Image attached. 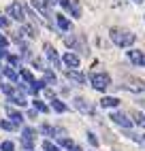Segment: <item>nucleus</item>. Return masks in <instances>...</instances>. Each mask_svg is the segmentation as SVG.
<instances>
[{
    "instance_id": "f257e3e1",
    "label": "nucleus",
    "mask_w": 145,
    "mask_h": 151,
    "mask_svg": "<svg viewBox=\"0 0 145 151\" xmlns=\"http://www.w3.org/2000/svg\"><path fill=\"white\" fill-rule=\"evenodd\" d=\"M109 36L117 47H130V45H134V41H137V34H132L130 30H124V28H111Z\"/></svg>"
},
{
    "instance_id": "f03ea898",
    "label": "nucleus",
    "mask_w": 145,
    "mask_h": 151,
    "mask_svg": "<svg viewBox=\"0 0 145 151\" xmlns=\"http://www.w3.org/2000/svg\"><path fill=\"white\" fill-rule=\"evenodd\" d=\"M90 83H92L94 89H98V92H107L111 87V77L107 73H94L90 77Z\"/></svg>"
},
{
    "instance_id": "7ed1b4c3",
    "label": "nucleus",
    "mask_w": 145,
    "mask_h": 151,
    "mask_svg": "<svg viewBox=\"0 0 145 151\" xmlns=\"http://www.w3.org/2000/svg\"><path fill=\"white\" fill-rule=\"evenodd\" d=\"M7 15L11 19H15V22H19V24L26 22V11H24V4L22 2H11L7 6Z\"/></svg>"
},
{
    "instance_id": "20e7f679",
    "label": "nucleus",
    "mask_w": 145,
    "mask_h": 151,
    "mask_svg": "<svg viewBox=\"0 0 145 151\" xmlns=\"http://www.w3.org/2000/svg\"><path fill=\"white\" fill-rule=\"evenodd\" d=\"M4 111H7V119H11V122H13L15 126H19V128L24 126V122H26V117H24V113H22V111H17V109H15L13 104H9V102H7Z\"/></svg>"
},
{
    "instance_id": "39448f33",
    "label": "nucleus",
    "mask_w": 145,
    "mask_h": 151,
    "mask_svg": "<svg viewBox=\"0 0 145 151\" xmlns=\"http://www.w3.org/2000/svg\"><path fill=\"white\" fill-rule=\"evenodd\" d=\"M43 51H45V55H47V60H49V64L54 66V68H60V66H62V60H60V55H58V51H56V47L51 45V43H45V45H43Z\"/></svg>"
},
{
    "instance_id": "423d86ee",
    "label": "nucleus",
    "mask_w": 145,
    "mask_h": 151,
    "mask_svg": "<svg viewBox=\"0 0 145 151\" xmlns=\"http://www.w3.org/2000/svg\"><path fill=\"white\" fill-rule=\"evenodd\" d=\"M58 2H60L62 9L68 11L72 17H81V4H79V0H58Z\"/></svg>"
},
{
    "instance_id": "0eeeda50",
    "label": "nucleus",
    "mask_w": 145,
    "mask_h": 151,
    "mask_svg": "<svg viewBox=\"0 0 145 151\" xmlns=\"http://www.w3.org/2000/svg\"><path fill=\"white\" fill-rule=\"evenodd\" d=\"M126 85V89H130V92H139V94H145V81H141V79L137 77H126V81H124Z\"/></svg>"
},
{
    "instance_id": "6e6552de",
    "label": "nucleus",
    "mask_w": 145,
    "mask_h": 151,
    "mask_svg": "<svg viewBox=\"0 0 145 151\" xmlns=\"http://www.w3.org/2000/svg\"><path fill=\"white\" fill-rule=\"evenodd\" d=\"M75 109L79 111V113H83V115L94 117V106H92L86 98H81V96H77V98H75Z\"/></svg>"
},
{
    "instance_id": "1a4fd4ad",
    "label": "nucleus",
    "mask_w": 145,
    "mask_h": 151,
    "mask_svg": "<svg viewBox=\"0 0 145 151\" xmlns=\"http://www.w3.org/2000/svg\"><path fill=\"white\" fill-rule=\"evenodd\" d=\"M32 9H36V11L43 15L45 19H51L54 17V11H51V4H47L45 0H32Z\"/></svg>"
},
{
    "instance_id": "9d476101",
    "label": "nucleus",
    "mask_w": 145,
    "mask_h": 151,
    "mask_svg": "<svg viewBox=\"0 0 145 151\" xmlns=\"http://www.w3.org/2000/svg\"><path fill=\"white\" fill-rule=\"evenodd\" d=\"M64 75H66V79H68V81H72V83H79V85H83V83L88 81V77H86L83 73H79L77 68H66V70H64Z\"/></svg>"
},
{
    "instance_id": "9b49d317",
    "label": "nucleus",
    "mask_w": 145,
    "mask_h": 151,
    "mask_svg": "<svg viewBox=\"0 0 145 151\" xmlns=\"http://www.w3.org/2000/svg\"><path fill=\"white\" fill-rule=\"evenodd\" d=\"M7 102L13 104V106H17V109H24V106H28V98H26V94H22V92H15V94H11V96H7Z\"/></svg>"
},
{
    "instance_id": "f8f14e48",
    "label": "nucleus",
    "mask_w": 145,
    "mask_h": 151,
    "mask_svg": "<svg viewBox=\"0 0 145 151\" xmlns=\"http://www.w3.org/2000/svg\"><path fill=\"white\" fill-rule=\"evenodd\" d=\"M60 60H62V64H64L66 68H79V64H81V60H79V55H77V53H72V51L64 53V55H62Z\"/></svg>"
},
{
    "instance_id": "ddd939ff",
    "label": "nucleus",
    "mask_w": 145,
    "mask_h": 151,
    "mask_svg": "<svg viewBox=\"0 0 145 151\" xmlns=\"http://www.w3.org/2000/svg\"><path fill=\"white\" fill-rule=\"evenodd\" d=\"M109 119H113V122H115L117 126H122V128H132V122H130V119L126 117V115H124V113H120V111H113V113L109 115Z\"/></svg>"
},
{
    "instance_id": "4468645a",
    "label": "nucleus",
    "mask_w": 145,
    "mask_h": 151,
    "mask_svg": "<svg viewBox=\"0 0 145 151\" xmlns=\"http://www.w3.org/2000/svg\"><path fill=\"white\" fill-rule=\"evenodd\" d=\"M128 58H130V62H132L134 66H145V53H143V51L132 49V51H128Z\"/></svg>"
},
{
    "instance_id": "2eb2a0df",
    "label": "nucleus",
    "mask_w": 145,
    "mask_h": 151,
    "mask_svg": "<svg viewBox=\"0 0 145 151\" xmlns=\"http://www.w3.org/2000/svg\"><path fill=\"white\" fill-rule=\"evenodd\" d=\"M2 75L9 79V83H13V85L19 81V73H17L15 68H11V66H4V68H2Z\"/></svg>"
},
{
    "instance_id": "dca6fc26",
    "label": "nucleus",
    "mask_w": 145,
    "mask_h": 151,
    "mask_svg": "<svg viewBox=\"0 0 145 151\" xmlns=\"http://www.w3.org/2000/svg\"><path fill=\"white\" fill-rule=\"evenodd\" d=\"M36 32H38V30H36L32 24H22V28H19V34H22V36H28V38H34Z\"/></svg>"
},
{
    "instance_id": "f3484780",
    "label": "nucleus",
    "mask_w": 145,
    "mask_h": 151,
    "mask_svg": "<svg viewBox=\"0 0 145 151\" xmlns=\"http://www.w3.org/2000/svg\"><path fill=\"white\" fill-rule=\"evenodd\" d=\"M49 109H54L56 113H66V111H68V106L62 102L60 98H51V106H49Z\"/></svg>"
},
{
    "instance_id": "a211bd4d",
    "label": "nucleus",
    "mask_w": 145,
    "mask_h": 151,
    "mask_svg": "<svg viewBox=\"0 0 145 151\" xmlns=\"http://www.w3.org/2000/svg\"><path fill=\"white\" fill-rule=\"evenodd\" d=\"M117 104H120V100L115 96H105L100 100V106H105V109H115Z\"/></svg>"
},
{
    "instance_id": "6ab92c4d",
    "label": "nucleus",
    "mask_w": 145,
    "mask_h": 151,
    "mask_svg": "<svg viewBox=\"0 0 145 151\" xmlns=\"http://www.w3.org/2000/svg\"><path fill=\"white\" fill-rule=\"evenodd\" d=\"M32 109H36L38 113H49V104H45V100H41V98H34L32 100Z\"/></svg>"
},
{
    "instance_id": "aec40b11",
    "label": "nucleus",
    "mask_w": 145,
    "mask_h": 151,
    "mask_svg": "<svg viewBox=\"0 0 145 151\" xmlns=\"http://www.w3.org/2000/svg\"><path fill=\"white\" fill-rule=\"evenodd\" d=\"M54 17H56V24H58L60 30H64V32H70V22H68L64 15H54Z\"/></svg>"
},
{
    "instance_id": "412c9836",
    "label": "nucleus",
    "mask_w": 145,
    "mask_h": 151,
    "mask_svg": "<svg viewBox=\"0 0 145 151\" xmlns=\"http://www.w3.org/2000/svg\"><path fill=\"white\" fill-rule=\"evenodd\" d=\"M7 62H9V66L11 68H22V58L19 55H13V53H7Z\"/></svg>"
},
{
    "instance_id": "4be33fe9",
    "label": "nucleus",
    "mask_w": 145,
    "mask_h": 151,
    "mask_svg": "<svg viewBox=\"0 0 145 151\" xmlns=\"http://www.w3.org/2000/svg\"><path fill=\"white\" fill-rule=\"evenodd\" d=\"M43 81H45V85H56L58 79H56V75L51 73L49 68H45V70H43Z\"/></svg>"
},
{
    "instance_id": "5701e85b",
    "label": "nucleus",
    "mask_w": 145,
    "mask_h": 151,
    "mask_svg": "<svg viewBox=\"0 0 145 151\" xmlns=\"http://www.w3.org/2000/svg\"><path fill=\"white\" fill-rule=\"evenodd\" d=\"M19 81H24V83H32V81H34V75L30 73L28 68H19Z\"/></svg>"
},
{
    "instance_id": "b1692460",
    "label": "nucleus",
    "mask_w": 145,
    "mask_h": 151,
    "mask_svg": "<svg viewBox=\"0 0 145 151\" xmlns=\"http://www.w3.org/2000/svg\"><path fill=\"white\" fill-rule=\"evenodd\" d=\"M0 128L2 130H7V132H15V130L19 128V126H15L11 119H0Z\"/></svg>"
},
{
    "instance_id": "393cba45",
    "label": "nucleus",
    "mask_w": 145,
    "mask_h": 151,
    "mask_svg": "<svg viewBox=\"0 0 145 151\" xmlns=\"http://www.w3.org/2000/svg\"><path fill=\"white\" fill-rule=\"evenodd\" d=\"M64 43H66V47H70V49H79V38L72 36V34L64 36Z\"/></svg>"
},
{
    "instance_id": "a878e982",
    "label": "nucleus",
    "mask_w": 145,
    "mask_h": 151,
    "mask_svg": "<svg viewBox=\"0 0 145 151\" xmlns=\"http://www.w3.org/2000/svg\"><path fill=\"white\" fill-rule=\"evenodd\" d=\"M0 89H2V94H4V96H11V94L17 92V87H15L13 83H2V85H0Z\"/></svg>"
},
{
    "instance_id": "bb28decb",
    "label": "nucleus",
    "mask_w": 145,
    "mask_h": 151,
    "mask_svg": "<svg viewBox=\"0 0 145 151\" xmlns=\"http://www.w3.org/2000/svg\"><path fill=\"white\" fill-rule=\"evenodd\" d=\"M72 145H75V143H72L66 134H64V136H58V147H66V149H68V147H72Z\"/></svg>"
},
{
    "instance_id": "cd10ccee",
    "label": "nucleus",
    "mask_w": 145,
    "mask_h": 151,
    "mask_svg": "<svg viewBox=\"0 0 145 151\" xmlns=\"http://www.w3.org/2000/svg\"><path fill=\"white\" fill-rule=\"evenodd\" d=\"M22 147L26 149V151H30V149H34V138H26V136H22Z\"/></svg>"
},
{
    "instance_id": "c85d7f7f",
    "label": "nucleus",
    "mask_w": 145,
    "mask_h": 151,
    "mask_svg": "<svg viewBox=\"0 0 145 151\" xmlns=\"http://www.w3.org/2000/svg\"><path fill=\"white\" fill-rule=\"evenodd\" d=\"M132 119H134V124H139L141 128H145V115H143V113L134 111V113H132Z\"/></svg>"
},
{
    "instance_id": "c756f323",
    "label": "nucleus",
    "mask_w": 145,
    "mask_h": 151,
    "mask_svg": "<svg viewBox=\"0 0 145 151\" xmlns=\"http://www.w3.org/2000/svg\"><path fill=\"white\" fill-rule=\"evenodd\" d=\"M22 136H26V138H36V130L24 126V128H22Z\"/></svg>"
},
{
    "instance_id": "7c9ffc66",
    "label": "nucleus",
    "mask_w": 145,
    "mask_h": 151,
    "mask_svg": "<svg viewBox=\"0 0 145 151\" xmlns=\"http://www.w3.org/2000/svg\"><path fill=\"white\" fill-rule=\"evenodd\" d=\"M0 151H15V143L13 140H2L0 143Z\"/></svg>"
},
{
    "instance_id": "2f4dec72",
    "label": "nucleus",
    "mask_w": 145,
    "mask_h": 151,
    "mask_svg": "<svg viewBox=\"0 0 145 151\" xmlns=\"http://www.w3.org/2000/svg\"><path fill=\"white\" fill-rule=\"evenodd\" d=\"M43 151H60V147L51 140H43Z\"/></svg>"
},
{
    "instance_id": "473e14b6",
    "label": "nucleus",
    "mask_w": 145,
    "mask_h": 151,
    "mask_svg": "<svg viewBox=\"0 0 145 151\" xmlns=\"http://www.w3.org/2000/svg\"><path fill=\"white\" fill-rule=\"evenodd\" d=\"M88 140H90L92 147H98V138L94 136V132H88Z\"/></svg>"
},
{
    "instance_id": "72a5a7b5",
    "label": "nucleus",
    "mask_w": 145,
    "mask_h": 151,
    "mask_svg": "<svg viewBox=\"0 0 145 151\" xmlns=\"http://www.w3.org/2000/svg\"><path fill=\"white\" fill-rule=\"evenodd\" d=\"M32 66H34V68H38V70H45L43 60H38V58H34V60H32Z\"/></svg>"
},
{
    "instance_id": "f704fd0d",
    "label": "nucleus",
    "mask_w": 145,
    "mask_h": 151,
    "mask_svg": "<svg viewBox=\"0 0 145 151\" xmlns=\"http://www.w3.org/2000/svg\"><path fill=\"white\" fill-rule=\"evenodd\" d=\"M36 115H38V111H36V109H30L24 117H28V119H36Z\"/></svg>"
},
{
    "instance_id": "c9c22d12",
    "label": "nucleus",
    "mask_w": 145,
    "mask_h": 151,
    "mask_svg": "<svg viewBox=\"0 0 145 151\" xmlns=\"http://www.w3.org/2000/svg\"><path fill=\"white\" fill-rule=\"evenodd\" d=\"M7 47H9V38L0 34V49H7Z\"/></svg>"
},
{
    "instance_id": "e433bc0d",
    "label": "nucleus",
    "mask_w": 145,
    "mask_h": 151,
    "mask_svg": "<svg viewBox=\"0 0 145 151\" xmlns=\"http://www.w3.org/2000/svg\"><path fill=\"white\" fill-rule=\"evenodd\" d=\"M9 24H11V22H9L7 17H2V15H0V28H9Z\"/></svg>"
},
{
    "instance_id": "4c0bfd02",
    "label": "nucleus",
    "mask_w": 145,
    "mask_h": 151,
    "mask_svg": "<svg viewBox=\"0 0 145 151\" xmlns=\"http://www.w3.org/2000/svg\"><path fill=\"white\" fill-rule=\"evenodd\" d=\"M7 53H9L7 49H0V60H4V58H7Z\"/></svg>"
},
{
    "instance_id": "58836bf2",
    "label": "nucleus",
    "mask_w": 145,
    "mask_h": 151,
    "mask_svg": "<svg viewBox=\"0 0 145 151\" xmlns=\"http://www.w3.org/2000/svg\"><path fill=\"white\" fill-rule=\"evenodd\" d=\"M68 151H83L81 147H77V145H72V147H68Z\"/></svg>"
},
{
    "instance_id": "ea45409f",
    "label": "nucleus",
    "mask_w": 145,
    "mask_h": 151,
    "mask_svg": "<svg viewBox=\"0 0 145 151\" xmlns=\"http://www.w3.org/2000/svg\"><path fill=\"white\" fill-rule=\"evenodd\" d=\"M45 2H47V4H51V6H54V4L58 2V0H45Z\"/></svg>"
},
{
    "instance_id": "a19ab883",
    "label": "nucleus",
    "mask_w": 145,
    "mask_h": 151,
    "mask_svg": "<svg viewBox=\"0 0 145 151\" xmlns=\"http://www.w3.org/2000/svg\"><path fill=\"white\" fill-rule=\"evenodd\" d=\"M134 2H143V0H134Z\"/></svg>"
},
{
    "instance_id": "79ce46f5",
    "label": "nucleus",
    "mask_w": 145,
    "mask_h": 151,
    "mask_svg": "<svg viewBox=\"0 0 145 151\" xmlns=\"http://www.w3.org/2000/svg\"><path fill=\"white\" fill-rule=\"evenodd\" d=\"M0 77H2V70H0Z\"/></svg>"
},
{
    "instance_id": "37998d69",
    "label": "nucleus",
    "mask_w": 145,
    "mask_h": 151,
    "mask_svg": "<svg viewBox=\"0 0 145 151\" xmlns=\"http://www.w3.org/2000/svg\"><path fill=\"white\" fill-rule=\"evenodd\" d=\"M30 151H34V149H30Z\"/></svg>"
},
{
    "instance_id": "c03bdc74",
    "label": "nucleus",
    "mask_w": 145,
    "mask_h": 151,
    "mask_svg": "<svg viewBox=\"0 0 145 151\" xmlns=\"http://www.w3.org/2000/svg\"><path fill=\"white\" fill-rule=\"evenodd\" d=\"M0 15H2V13H0Z\"/></svg>"
}]
</instances>
